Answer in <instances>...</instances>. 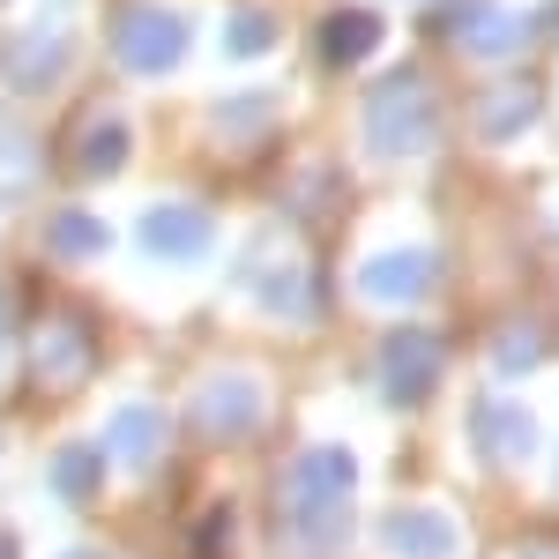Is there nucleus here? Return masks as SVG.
<instances>
[{"label": "nucleus", "instance_id": "423d86ee", "mask_svg": "<svg viewBox=\"0 0 559 559\" xmlns=\"http://www.w3.org/2000/svg\"><path fill=\"white\" fill-rule=\"evenodd\" d=\"M112 448L134 455V463H157V448H165V418H157V411H120V418H112Z\"/></svg>", "mask_w": 559, "mask_h": 559}, {"label": "nucleus", "instance_id": "9b49d317", "mask_svg": "<svg viewBox=\"0 0 559 559\" xmlns=\"http://www.w3.org/2000/svg\"><path fill=\"white\" fill-rule=\"evenodd\" d=\"M68 559H105V552H68Z\"/></svg>", "mask_w": 559, "mask_h": 559}, {"label": "nucleus", "instance_id": "9d476101", "mask_svg": "<svg viewBox=\"0 0 559 559\" xmlns=\"http://www.w3.org/2000/svg\"><path fill=\"white\" fill-rule=\"evenodd\" d=\"M0 559H15V537H0Z\"/></svg>", "mask_w": 559, "mask_h": 559}, {"label": "nucleus", "instance_id": "39448f33", "mask_svg": "<svg viewBox=\"0 0 559 559\" xmlns=\"http://www.w3.org/2000/svg\"><path fill=\"white\" fill-rule=\"evenodd\" d=\"M477 448H485L492 463H522V455H530V418H522L515 403H485V411H477Z\"/></svg>", "mask_w": 559, "mask_h": 559}, {"label": "nucleus", "instance_id": "6e6552de", "mask_svg": "<svg viewBox=\"0 0 559 559\" xmlns=\"http://www.w3.org/2000/svg\"><path fill=\"white\" fill-rule=\"evenodd\" d=\"M52 485H60L68 500H90V492H97V448H68L60 471H52Z\"/></svg>", "mask_w": 559, "mask_h": 559}, {"label": "nucleus", "instance_id": "f257e3e1", "mask_svg": "<svg viewBox=\"0 0 559 559\" xmlns=\"http://www.w3.org/2000/svg\"><path fill=\"white\" fill-rule=\"evenodd\" d=\"M344 500H350V463L336 448L299 455V471L284 477V508H292V530H299L306 545L344 537Z\"/></svg>", "mask_w": 559, "mask_h": 559}, {"label": "nucleus", "instance_id": "7ed1b4c3", "mask_svg": "<svg viewBox=\"0 0 559 559\" xmlns=\"http://www.w3.org/2000/svg\"><path fill=\"white\" fill-rule=\"evenodd\" d=\"M194 418H202L210 432H247L261 418V395L247 381H210V388H202V403H194Z\"/></svg>", "mask_w": 559, "mask_h": 559}, {"label": "nucleus", "instance_id": "f03ea898", "mask_svg": "<svg viewBox=\"0 0 559 559\" xmlns=\"http://www.w3.org/2000/svg\"><path fill=\"white\" fill-rule=\"evenodd\" d=\"M432 373H440V350H432V336H395V344L381 350V388L388 403H418L432 388Z\"/></svg>", "mask_w": 559, "mask_h": 559}, {"label": "nucleus", "instance_id": "20e7f679", "mask_svg": "<svg viewBox=\"0 0 559 559\" xmlns=\"http://www.w3.org/2000/svg\"><path fill=\"white\" fill-rule=\"evenodd\" d=\"M381 537H388L403 559H448V552H455V530H448L440 515H388Z\"/></svg>", "mask_w": 559, "mask_h": 559}, {"label": "nucleus", "instance_id": "0eeeda50", "mask_svg": "<svg viewBox=\"0 0 559 559\" xmlns=\"http://www.w3.org/2000/svg\"><path fill=\"white\" fill-rule=\"evenodd\" d=\"M418 276H426V261H411V254L366 261V292H381V299H411V292H418Z\"/></svg>", "mask_w": 559, "mask_h": 559}, {"label": "nucleus", "instance_id": "1a4fd4ad", "mask_svg": "<svg viewBox=\"0 0 559 559\" xmlns=\"http://www.w3.org/2000/svg\"><path fill=\"white\" fill-rule=\"evenodd\" d=\"M150 247H165V254L202 247V224H187V216H157V224H150Z\"/></svg>", "mask_w": 559, "mask_h": 559}]
</instances>
